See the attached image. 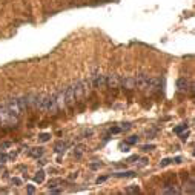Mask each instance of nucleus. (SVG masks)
I'll list each match as a JSON object with an SVG mask.
<instances>
[{
	"mask_svg": "<svg viewBox=\"0 0 195 195\" xmlns=\"http://www.w3.org/2000/svg\"><path fill=\"white\" fill-rule=\"evenodd\" d=\"M5 103H6V108H8V111H9L11 118L18 120V117L22 115V109H20V106H18L17 97H11V98H8Z\"/></svg>",
	"mask_w": 195,
	"mask_h": 195,
	"instance_id": "1",
	"label": "nucleus"
},
{
	"mask_svg": "<svg viewBox=\"0 0 195 195\" xmlns=\"http://www.w3.org/2000/svg\"><path fill=\"white\" fill-rule=\"evenodd\" d=\"M89 80H91L92 88H102V86H106V77L98 71L94 72L92 75H89Z\"/></svg>",
	"mask_w": 195,
	"mask_h": 195,
	"instance_id": "2",
	"label": "nucleus"
},
{
	"mask_svg": "<svg viewBox=\"0 0 195 195\" xmlns=\"http://www.w3.org/2000/svg\"><path fill=\"white\" fill-rule=\"evenodd\" d=\"M134 80H135V88L138 89H148L149 86V82H151V75H148V74H137L135 77H134Z\"/></svg>",
	"mask_w": 195,
	"mask_h": 195,
	"instance_id": "3",
	"label": "nucleus"
},
{
	"mask_svg": "<svg viewBox=\"0 0 195 195\" xmlns=\"http://www.w3.org/2000/svg\"><path fill=\"white\" fill-rule=\"evenodd\" d=\"M192 83L186 78V77H181V78H178L177 80V89L178 92H181V94H188V92H191L192 91Z\"/></svg>",
	"mask_w": 195,
	"mask_h": 195,
	"instance_id": "4",
	"label": "nucleus"
},
{
	"mask_svg": "<svg viewBox=\"0 0 195 195\" xmlns=\"http://www.w3.org/2000/svg\"><path fill=\"white\" fill-rule=\"evenodd\" d=\"M63 92H65V103H66V108L71 106L72 103L75 102V92H74V88L71 86H68V88L63 89Z\"/></svg>",
	"mask_w": 195,
	"mask_h": 195,
	"instance_id": "5",
	"label": "nucleus"
},
{
	"mask_svg": "<svg viewBox=\"0 0 195 195\" xmlns=\"http://www.w3.org/2000/svg\"><path fill=\"white\" fill-rule=\"evenodd\" d=\"M105 77H106V86H109V88H118L120 86V75L108 74Z\"/></svg>",
	"mask_w": 195,
	"mask_h": 195,
	"instance_id": "6",
	"label": "nucleus"
},
{
	"mask_svg": "<svg viewBox=\"0 0 195 195\" xmlns=\"http://www.w3.org/2000/svg\"><path fill=\"white\" fill-rule=\"evenodd\" d=\"M120 86H123V88H126V89H134L135 88V80H134V77H131V75L120 77Z\"/></svg>",
	"mask_w": 195,
	"mask_h": 195,
	"instance_id": "7",
	"label": "nucleus"
},
{
	"mask_svg": "<svg viewBox=\"0 0 195 195\" xmlns=\"http://www.w3.org/2000/svg\"><path fill=\"white\" fill-rule=\"evenodd\" d=\"M55 102H57V108H58V109H65V108H66V103H65V92H63V89H60V91L55 92Z\"/></svg>",
	"mask_w": 195,
	"mask_h": 195,
	"instance_id": "8",
	"label": "nucleus"
},
{
	"mask_svg": "<svg viewBox=\"0 0 195 195\" xmlns=\"http://www.w3.org/2000/svg\"><path fill=\"white\" fill-rule=\"evenodd\" d=\"M163 194H180V189L175 184H166L163 188Z\"/></svg>",
	"mask_w": 195,
	"mask_h": 195,
	"instance_id": "9",
	"label": "nucleus"
},
{
	"mask_svg": "<svg viewBox=\"0 0 195 195\" xmlns=\"http://www.w3.org/2000/svg\"><path fill=\"white\" fill-rule=\"evenodd\" d=\"M29 155L34 157V158L42 157V155H43V148H32V149L29 151Z\"/></svg>",
	"mask_w": 195,
	"mask_h": 195,
	"instance_id": "10",
	"label": "nucleus"
},
{
	"mask_svg": "<svg viewBox=\"0 0 195 195\" xmlns=\"http://www.w3.org/2000/svg\"><path fill=\"white\" fill-rule=\"evenodd\" d=\"M66 148H68V144H66V143H57V144H55V152H57V154H63V152H65V151H66Z\"/></svg>",
	"mask_w": 195,
	"mask_h": 195,
	"instance_id": "11",
	"label": "nucleus"
},
{
	"mask_svg": "<svg viewBox=\"0 0 195 195\" xmlns=\"http://www.w3.org/2000/svg\"><path fill=\"white\" fill-rule=\"evenodd\" d=\"M115 177L118 178H123V177H134L135 175V172L134 171H126V172H117V174H114Z\"/></svg>",
	"mask_w": 195,
	"mask_h": 195,
	"instance_id": "12",
	"label": "nucleus"
},
{
	"mask_svg": "<svg viewBox=\"0 0 195 195\" xmlns=\"http://www.w3.org/2000/svg\"><path fill=\"white\" fill-rule=\"evenodd\" d=\"M34 180H36L37 183H42L43 180H45V171L43 169H40L38 172L36 174V177H34Z\"/></svg>",
	"mask_w": 195,
	"mask_h": 195,
	"instance_id": "13",
	"label": "nucleus"
},
{
	"mask_svg": "<svg viewBox=\"0 0 195 195\" xmlns=\"http://www.w3.org/2000/svg\"><path fill=\"white\" fill-rule=\"evenodd\" d=\"M137 192H140V188L138 186H128L126 188V194H137Z\"/></svg>",
	"mask_w": 195,
	"mask_h": 195,
	"instance_id": "14",
	"label": "nucleus"
},
{
	"mask_svg": "<svg viewBox=\"0 0 195 195\" xmlns=\"http://www.w3.org/2000/svg\"><path fill=\"white\" fill-rule=\"evenodd\" d=\"M183 131H188V124H180L177 128H174V132H175V134H181Z\"/></svg>",
	"mask_w": 195,
	"mask_h": 195,
	"instance_id": "15",
	"label": "nucleus"
},
{
	"mask_svg": "<svg viewBox=\"0 0 195 195\" xmlns=\"http://www.w3.org/2000/svg\"><path fill=\"white\" fill-rule=\"evenodd\" d=\"M60 183H62V180H60V178L51 180V181H49V186H48V188H49V189H52V188H57V186H58Z\"/></svg>",
	"mask_w": 195,
	"mask_h": 195,
	"instance_id": "16",
	"label": "nucleus"
},
{
	"mask_svg": "<svg viewBox=\"0 0 195 195\" xmlns=\"http://www.w3.org/2000/svg\"><path fill=\"white\" fill-rule=\"evenodd\" d=\"M49 138H51V135H49V134H40V135H38V142H42V143L48 142Z\"/></svg>",
	"mask_w": 195,
	"mask_h": 195,
	"instance_id": "17",
	"label": "nucleus"
},
{
	"mask_svg": "<svg viewBox=\"0 0 195 195\" xmlns=\"http://www.w3.org/2000/svg\"><path fill=\"white\" fill-rule=\"evenodd\" d=\"M174 160L172 158H163L161 161H160V168H164V166H168V164H171Z\"/></svg>",
	"mask_w": 195,
	"mask_h": 195,
	"instance_id": "18",
	"label": "nucleus"
},
{
	"mask_svg": "<svg viewBox=\"0 0 195 195\" xmlns=\"http://www.w3.org/2000/svg\"><path fill=\"white\" fill-rule=\"evenodd\" d=\"M83 146H77L75 148V151H74V154H75V157H82V154H83Z\"/></svg>",
	"mask_w": 195,
	"mask_h": 195,
	"instance_id": "19",
	"label": "nucleus"
},
{
	"mask_svg": "<svg viewBox=\"0 0 195 195\" xmlns=\"http://www.w3.org/2000/svg\"><path fill=\"white\" fill-rule=\"evenodd\" d=\"M135 143H138V137L137 135H132V137L128 138V144H135Z\"/></svg>",
	"mask_w": 195,
	"mask_h": 195,
	"instance_id": "20",
	"label": "nucleus"
},
{
	"mask_svg": "<svg viewBox=\"0 0 195 195\" xmlns=\"http://www.w3.org/2000/svg\"><path fill=\"white\" fill-rule=\"evenodd\" d=\"M154 148H155L154 144H144V146H143L142 149H143V151H144V152H148V151H152Z\"/></svg>",
	"mask_w": 195,
	"mask_h": 195,
	"instance_id": "21",
	"label": "nucleus"
},
{
	"mask_svg": "<svg viewBox=\"0 0 195 195\" xmlns=\"http://www.w3.org/2000/svg\"><path fill=\"white\" fill-rule=\"evenodd\" d=\"M120 129H122V131H128V129H131V123H122L120 124Z\"/></svg>",
	"mask_w": 195,
	"mask_h": 195,
	"instance_id": "22",
	"label": "nucleus"
},
{
	"mask_svg": "<svg viewBox=\"0 0 195 195\" xmlns=\"http://www.w3.org/2000/svg\"><path fill=\"white\" fill-rule=\"evenodd\" d=\"M118 132H122L120 126H115V128H112V129H111V134H118Z\"/></svg>",
	"mask_w": 195,
	"mask_h": 195,
	"instance_id": "23",
	"label": "nucleus"
},
{
	"mask_svg": "<svg viewBox=\"0 0 195 195\" xmlns=\"http://www.w3.org/2000/svg\"><path fill=\"white\" fill-rule=\"evenodd\" d=\"M108 180V175H103V177H98L97 178V184H100V183H103V181H106Z\"/></svg>",
	"mask_w": 195,
	"mask_h": 195,
	"instance_id": "24",
	"label": "nucleus"
},
{
	"mask_svg": "<svg viewBox=\"0 0 195 195\" xmlns=\"http://www.w3.org/2000/svg\"><path fill=\"white\" fill-rule=\"evenodd\" d=\"M102 166V163L98 161V163H91V169H98Z\"/></svg>",
	"mask_w": 195,
	"mask_h": 195,
	"instance_id": "25",
	"label": "nucleus"
},
{
	"mask_svg": "<svg viewBox=\"0 0 195 195\" xmlns=\"http://www.w3.org/2000/svg\"><path fill=\"white\" fill-rule=\"evenodd\" d=\"M188 135H189V134H188V131H186L184 134H181V135H180V138H181L183 142H186V140H188Z\"/></svg>",
	"mask_w": 195,
	"mask_h": 195,
	"instance_id": "26",
	"label": "nucleus"
},
{
	"mask_svg": "<svg viewBox=\"0 0 195 195\" xmlns=\"http://www.w3.org/2000/svg\"><path fill=\"white\" fill-rule=\"evenodd\" d=\"M12 183L17 184V186H20V184H22V180H20V178H12Z\"/></svg>",
	"mask_w": 195,
	"mask_h": 195,
	"instance_id": "27",
	"label": "nucleus"
},
{
	"mask_svg": "<svg viewBox=\"0 0 195 195\" xmlns=\"http://www.w3.org/2000/svg\"><path fill=\"white\" fill-rule=\"evenodd\" d=\"M77 177H78V174H77V172H72V174L68 178H69V180H74V178H77Z\"/></svg>",
	"mask_w": 195,
	"mask_h": 195,
	"instance_id": "28",
	"label": "nucleus"
},
{
	"mask_svg": "<svg viewBox=\"0 0 195 195\" xmlns=\"http://www.w3.org/2000/svg\"><path fill=\"white\" fill-rule=\"evenodd\" d=\"M34 191H36V189H34V186H31V184H29V186H28V192H29V194H34Z\"/></svg>",
	"mask_w": 195,
	"mask_h": 195,
	"instance_id": "29",
	"label": "nucleus"
},
{
	"mask_svg": "<svg viewBox=\"0 0 195 195\" xmlns=\"http://www.w3.org/2000/svg\"><path fill=\"white\" fill-rule=\"evenodd\" d=\"M134 160H138V155H132L131 158L128 160V161H134Z\"/></svg>",
	"mask_w": 195,
	"mask_h": 195,
	"instance_id": "30",
	"label": "nucleus"
},
{
	"mask_svg": "<svg viewBox=\"0 0 195 195\" xmlns=\"http://www.w3.org/2000/svg\"><path fill=\"white\" fill-rule=\"evenodd\" d=\"M175 163H181V157H177V158H175Z\"/></svg>",
	"mask_w": 195,
	"mask_h": 195,
	"instance_id": "31",
	"label": "nucleus"
}]
</instances>
